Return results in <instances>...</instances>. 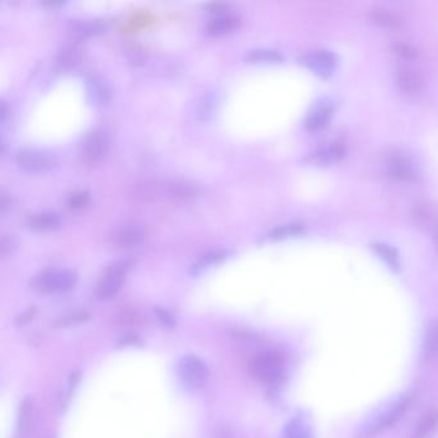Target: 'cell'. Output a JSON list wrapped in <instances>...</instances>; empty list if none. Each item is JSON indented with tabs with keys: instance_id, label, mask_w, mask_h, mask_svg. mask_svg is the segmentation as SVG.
<instances>
[{
	"instance_id": "obj_9",
	"label": "cell",
	"mask_w": 438,
	"mask_h": 438,
	"mask_svg": "<svg viewBox=\"0 0 438 438\" xmlns=\"http://www.w3.org/2000/svg\"><path fill=\"white\" fill-rule=\"evenodd\" d=\"M145 236V230L142 225L137 224H127L112 234V242L116 243L121 247H134L142 242Z\"/></svg>"
},
{
	"instance_id": "obj_14",
	"label": "cell",
	"mask_w": 438,
	"mask_h": 438,
	"mask_svg": "<svg viewBox=\"0 0 438 438\" xmlns=\"http://www.w3.org/2000/svg\"><path fill=\"white\" fill-rule=\"evenodd\" d=\"M27 226L35 231H51L61 225V217L54 212H39L28 216Z\"/></svg>"
},
{
	"instance_id": "obj_16",
	"label": "cell",
	"mask_w": 438,
	"mask_h": 438,
	"mask_svg": "<svg viewBox=\"0 0 438 438\" xmlns=\"http://www.w3.org/2000/svg\"><path fill=\"white\" fill-rule=\"evenodd\" d=\"M83 56V49L78 43H71L63 46L58 53L57 63L62 68H68L72 66L78 65Z\"/></svg>"
},
{
	"instance_id": "obj_26",
	"label": "cell",
	"mask_w": 438,
	"mask_h": 438,
	"mask_svg": "<svg viewBox=\"0 0 438 438\" xmlns=\"http://www.w3.org/2000/svg\"><path fill=\"white\" fill-rule=\"evenodd\" d=\"M283 438H311V433L303 422L295 419L286 427Z\"/></svg>"
},
{
	"instance_id": "obj_10",
	"label": "cell",
	"mask_w": 438,
	"mask_h": 438,
	"mask_svg": "<svg viewBox=\"0 0 438 438\" xmlns=\"http://www.w3.org/2000/svg\"><path fill=\"white\" fill-rule=\"evenodd\" d=\"M345 145L340 143H334L320 148L318 151L310 153L306 161L308 164L318 165V166H328V165L335 164L340 161L345 156Z\"/></svg>"
},
{
	"instance_id": "obj_17",
	"label": "cell",
	"mask_w": 438,
	"mask_h": 438,
	"mask_svg": "<svg viewBox=\"0 0 438 438\" xmlns=\"http://www.w3.org/2000/svg\"><path fill=\"white\" fill-rule=\"evenodd\" d=\"M390 165V174L391 177L401 180V182H409L415 177V174L412 171V166L405 162L404 158H400L399 156H395L390 158L388 161Z\"/></svg>"
},
{
	"instance_id": "obj_24",
	"label": "cell",
	"mask_w": 438,
	"mask_h": 438,
	"mask_svg": "<svg viewBox=\"0 0 438 438\" xmlns=\"http://www.w3.org/2000/svg\"><path fill=\"white\" fill-rule=\"evenodd\" d=\"M31 412H33V404H31V400L26 399L20 409V418H19V433H20V437L24 438L28 432L30 428V420H31Z\"/></svg>"
},
{
	"instance_id": "obj_8",
	"label": "cell",
	"mask_w": 438,
	"mask_h": 438,
	"mask_svg": "<svg viewBox=\"0 0 438 438\" xmlns=\"http://www.w3.org/2000/svg\"><path fill=\"white\" fill-rule=\"evenodd\" d=\"M300 63L306 66L321 78H328L333 73L337 59L333 53L329 51H314L301 57Z\"/></svg>"
},
{
	"instance_id": "obj_20",
	"label": "cell",
	"mask_w": 438,
	"mask_h": 438,
	"mask_svg": "<svg viewBox=\"0 0 438 438\" xmlns=\"http://www.w3.org/2000/svg\"><path fill=\"white\" fill-rule=\"evenodd\" d=\"M246 59L251 63H278L283 56L273 49H254L246 54Z\"/></svg>"
},
{
	"instance_id": "obj_36",
	"label": "cell",
	"mask_w": 438,
	"mask_h": 438,
	"mask_svg": "<svg viewBox=\"0 0 438 438\" xmlns=\"http://www.w3.org/2000/svg\"><path fill=\"white\" fill-rule=\"evenodd\" d=\"M137 342H140V340L134 335H129V337H125L121 340V343H124V345H132V343H137Z\"/></svg>"
},
{
	"instance_id": "obj_4",
	"label": "cell",
	"mask_w": 438,
	"mask_h": 438,
	"mask_svg": "<svg viewBox=\"0 0 438 438\" xmlns=\"http://www.w3.org/2000/svg\"><path fill=\"white\" fill-rule=\"evenodd\" d=\"M251 367L259 380L265 383H276L284 373V360L279 353H260L254 359Z\"/></svg>"
},
{
	"instance_id": "obj_3",
	"label": "cell",
	"mask_w": 438,
	"mask_h": 438,
	"mask_svg": "<svg viewBox=\"0 0 438 438\" xmlns=\"http://www.w3.org/2000/svg\"><path fill=\"white\" fill-rule=\"evenodd\" d=\"M409 405H410V396L409 395L401 396L370 419L367 424L363 427V431L367 434H372L382 429H386L404 415V412L409 409Z\"/></svg>"
},
{
	"instance_id": "obj_30",
	"label": "cell",
	"mask_w": 438,
	"mask_h": 438,
	"mask_svg": "<svg viewBox=\"0 0 438 438\" xmlns=\"http://www.w3.org/2000/svg\"><path fill=\"white\" fill-rule=\"evenodd\" d=\"M89 319V314L85 311H79V313H72V314L67 315L65 318H62L58 321L59 325H73V324H80V323H84V321Z\"/></svg>"
},
{
	"instance_id": "obj_19",
	"label": "cell",
	"mask_w": 438,
	"mask_h": 438,
	"mask_svg": "<svg viewBox=\"0 0 438 438\" xmlns=\"http://www.w3.org/2000/svg\"><path fill=\"white\" fill-rule=\"evenodd\" d=\"M332 112L333 111L330 107H321L315 110L306 120V129L310 132H316L324 129L332 118Z\"/></svg>"
},
{
	"instance_id": "obj_31",
	"label": "cell",
	"mask_w": 438,
	"mask_h": 438,
	"mask_svg": "<svg viewBox=\"0 0 438 438\" xmlns=\"http://www.w3.org/2000/svg\"><path fill=\"white\" fill-rule=\"evenodd\" d=\"M156 315H157L160 323L162 324V327L174 328L177 325V319L174 318V315L171 314L169 310H166V308H156Z\"/></svg>"
},
{
	"instance_id": "obj_27",
	"label": "cell",
	"mask_w": 438,
	"mask_h": 438,
	"mask_svg": "<svg viewBox=\"0 0 438 438\" xmlns=\"http://www.w3.org/2000/svg\"><path fill=\"white\" fill-rule=\"evenodd\" d=\"M302 230H303L302 224H288V225L278 226L274 230H271L270 234H268V238L273 239V241H279V239H284L287 236L300 234Z\"/></svg>"
},
{
	"instance_id": "obj_5",
	"label": "cell",
	"mask_w": 438,
	"mask_h": 438,
	"mask_svg": "<svg viewBox=\"0 0 438 438\" xmlns=\"http://www.w3.org/2000/svg\"><path fill=\"white\" fill-rule=\"evenodd\" d=\"M127 268H129L127 264L121 261L113 262L105 268L97 287V296L99 300H110L118 293L121 286L124 284Z\"/></svg>"
},
{
	"instance_id": "obj_29",
	"label": "cell",
	"mask_w": 438,
	"mask_h": 438,
	"mask_svg": "<svg viewBox=\"0 0 438 438\" xmlns=\"http://www.w3.org/2000/svg\"><path fill=\"white\" fill-rule=\"evenodd\" d=\"M370 19L375 24L380 25V26L397 27V25H399V21L396 20L392 14H388V12L383 11V9H374V11H372Z\"/></svg>"
},
{
	"instance_id": "obj_34",
	"label": "cell",
	"mask_w": 438,
	"mask_h": 438,
	"mask_svg": "<svg viewBox=\"0 0 438 438\" xmlns=\"http://www.w3.org/2000/svg\"><path fill=\"white\" fill-rule=\"evenodd\" d=\"M35 315V308H31L27 310L26 313L21 314L17 319V324H26L27 321L31 320Z\"/></svg>"
},
{
	"instance_id": "obj_21",
	"label": "cell",
	"mask_w": 438,
	"mask_h": 438,
	"mask_svg": "<svg viewBox=\"0 0 438 438\" xmlns=\"http://www.w3.org/2000/svg\"><path fill=\"white\" fill-rule=\"evenodd\" d=\"M424 350L428 356L438 355V320L432 321L428 325L425 333Z\"/></svg>"
},
{
	"instance_id": "obj_13",
	"label": "cell",
	"mask_w": 438,
	"mask_h": 438,
	"mask_svg": "<svg viewBox=\"0 0 438 438\" xmlns=\"http://www.w3.org/2000/svg\"><path fill=\"white\" fill-rule=\"evenodd\" d=\"M396 83L401 92L406 94H417L423 89L424 81L423 78L419 75L418 72L414 71L412 68H400L396 73Z\"/></svg>"
},
{
	"instance_id": "obj_28",
	"label": "cell",
	"mask_w": 438,
	"mask_h": 438,
	"mask_svg": "<svg viewBox=\"0 0 438 438\" xmlns=\"http://www.w3.org/2000/svg\"><path fill=\"white\" fill-rule=\"evenodd\" d=\"M90 201V194L86 190H78L73 192L67 199L68 207L72 209H81L85 207Z\"/></svg>"
},
{
	"instance_id": "obj_7",
	"label": "cell",
	"mask_w": 438,
	"mask_h": 438,
	"mask_svg": "<svg viewBox=\"0 0 438 438\" xmlns=\"http://www.w3.org/2000/svg\"><path fill=\"white\" fill-rule=\"evenodd\" d=\"M16 161L20 169L31 174H39L49 170L54 164L52 156L33 148H24L17 152Z\"/></svg>"
},
{
	"instance_id": "obj_2",
	"label": "cell",
	"mask_w": 438,
	"mask_h": 438,
	"mask_svg": "<svg viewBox=\"0 0 438 438\" xmlns=\"http://www.w3.org/2000/svg\"><path fill=\"white\" fill-rule=\"evenodd\" d=\"M177 374L184 387L188 390H199L206 386L209 370L202 360L194 355H187L177 365Z\"/></svg>"
},
{
	"instance_id": "obj_6",
	"label": "cell",
	"mask_w": 438,
	"mask_h": 438,
	"mask_svg": "<svg viewBox=\"0 0 438 438\" xmlns=\"http://www.w3.org/2000/svg\"><path fill=\"white\" fill-rule=\"evenodd\" d=\"M110 143L111 140H110V135L107 131L103 129L93 130L85 137L83 147H81L83 157L90 164L98 162L107 155V152L110 150Z\"/></svg>"
},
{
	"instance_id": "obj_15",
	"label": "cell",
	"mask_w": 438,
	"mask_h": 438,
	"mask_svg": "<svg viewBox=\"0 0 438 438\" xmlns=\"http://www.w3.org/2000/svg\"><path fill=\"white\" fill-rule=\"evenodd\" d=\"M199 188L188 180H171L167 184V194L175 199H190L198 196Z\"/></svg>"
},
{
	"instance_id": "obj_1",
	"label": "cell",
	"mask_w": 438,
	"mask_h": 438,
	"mask_svg": "<svg viewBox=\"0 0 438 438\" xmlns=\"http://www.w3.org/2000/svg\"><path fill=\"white\" fill-rule=\"evenodd\" d=\"M78 281L76 271L70 268H48L33 278L31 284L40 292H63L71 289Z\"/></svg>"
},
{
	"instance_id": "obj_22",
	"label": "cell",
	"mask_w": 438,
	"mask_h": 438,
	"mask_svg": "<svg viewBox=\"0 0 438 438\" xmlns=\"http://www.w3.org/2000/svg\"><path fill=\"white\" fill-rule=\"evenodd\" d=\"M105 22L100 20L86 21L83 24H79L75 27V33L78 38H86V36H92L97 33H102L105 30Z\"/></svg>"
},
{
	"instance_id": "obj_11",
	"label": "cell",
	"mask_w": 438,
	"mask_h": 438,
	"mask_svg": "<svg viewBox=\"0 0 438 438\" xmlns=\"http://www.w3.org/2000/svg\"><path fill=\"white\" fill-rule=\"evenodd\" d=\"M86 94L94 105H105L111 98V85L102 76H92L86 80Z\"/></svg>"
},
{
	"instance_id": "obj_32",
	"label": "cell",
	"mask_w": 438,
	"mask_h": 438,
	"mask_svg": "<svg viewBox=\"0 0 438 438\" xmlns=\"http://www.w3.org/2000/svg\"><path fill=\"white\" fill-rule=\"evenodd\" d=\"M14 249V238L7 236H3V238H1V242H0V254H1V256L6 257V256L11 255Z\"/></svg>"
},
{
	"instance_id": "obj_25",
	"label": "cell",
	"mask_w": 438,
	"mask_h": 438,
	"mask_svg": "<svg viewBox=\"0 0 438 438\" xmlns=\"http://www.w3.org/2000/svg\"><path fill=\"white\" fill-rule=\"evenodd\" d=\"M225 257H226V252H224V251H209V252L203 254L198 259V261L193 265V271H199V270H202L206 266L223 261Z\"/></svg>"
},
{
	"instance_id": "obj_23",
	"label": "cell",
	"mask_w": 438,
	"mask_h": 438,
	"mask_svg": "<svg viewBox=\"0 0 438 438\" xmlns=\"http://www.w3.org/2000/svg\"><path fill=\"white\" fill-rule=\"evenodd\" d=\"M373 249L380 256V259L383 261H386L393 270H396V271L399 270V255L392 247H390L387 244H382V243H377V244H374Z\"/></svg>"
},
{
	"instance_id": "obj_12",
	"label": "cell",
	"mask_w": 438,
	"mask_h": 438,
	"mask_svg": "<svg viewBox=\"0 0 438 438\" xmlns=\"http://www.w3.org/2000/svg\"><path fill=\"white\" fill-rule=\"evenodd\" d=\"M241 24V19L238 14H217L211 19L207 24V33L212 36H221L225 33H231L238 28Z\"/></svg>"
},
{
	"instance_id": "obj_35",
	"label": "cell",
	"mask_w": 438,
	"mask_h": 438,
	"mask_svg": "<svg viewBox=\"0 0 438 438\" xmlns=\"http://www.w3.org/2000/svg\"><path fill=\"white\" fill-rule=\"evenodd\" d=\"M11 206V198L6 194V193H1V198H0V209L1 212L6 214V211L9 209Z\"/></svg>"
},
{
	"instance_id": "obj_18",
	"label": "cell",
	"mask_w": 438,
	"mask_h": 438,
	"mask_svg": "<svg viewBox=\"0 0 438 438\" xmlns=\"http://www.w3.org/2000/svg\"><path fill=\"white\" fill-rule=\"evenodd\" d=\"M438 425V412H429L423 415L412 433V438H428L436 431Z\"/></svg>"
},
{
	"instance_id": "obj_33",
	"label": "cell",
	"mask_w": 438,
	"mask_h": 438,
	"mask_svg": "<svg viewBox=\"0 0 438 438\" xmlns=\"http://www.w3.org/2000/svg\"><path fill=\"white\" fill-rule=\"evenodd\" d=\"M395 49H396V52L399 53L400 56H402L405 58H414L417 56V51L410 46L402 44V46H396Z\"/></svg>"
}]
</instances>
